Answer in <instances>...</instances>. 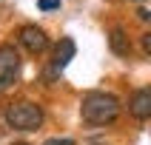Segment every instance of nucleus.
Wrapping results in <instances>:
<instances>
[{"mask_svg":"<svg viewBox=\"0 0 151 145\" xmlns=\"http://www.w3.org/2000/svg\"><path fill=\"white\" fill-rule=\"evenodd\" d=\"M80 117L88 125H111L120 117V100L106 91H88L80 102Z\"/></svg>","mask_w":151,"mask_h":145,"instance_id":"1","label":"nucleus"},{"mask_svg":"<svg viewBox=\"0 0 151 145\" xmlns=\"http://www.w3.org/2000/svg\"><path fill=\"white\" fill-rule=\"evenodd\" d=\"M43 119H46L43 108L37 102H29V100L12 102L6 108V125L14 128V131H37L43 125Z\"/></svg>","mask_w":151,"mask_h":145,"instance_id":"2","label":"nucleus"},{"mask_svg":"<svg viewBox=\"0 0 151 145\" xmlns=\"http://www.w3.org/2000/svg\"><path fill=\"white\" fill-rule=\"evenodd\" d=\"M20 68H23V60H20V51L14 46H0V94L9 91L12 85L17 83L20 77Z\"/></svg>","mask_w":151,"mask_h":145,"instance_id":"3","label":"nucleus"},{"mask_svg":"<svg viewBox=\"0 0 151 145\" xmlns=\"http://www.w3.org/2000/svg\"><path fill=\"white\" fill-rule=\"evenodd\" d=\"M74 54H77L74 40H71V37H60V43L54 46V54H51V63H49V68H46V80H54L57 74H63L66 66L74 60Z\"/></svg>","mask_w":151,"mask_h":145,"instance_id":"4","label":"nucleus"},{"mask_svg":"<svg viewBox=\"0 0 151 145\" xmlns=\"http://www.w3.org/2000/svg\"><path fill=\"white\" fill-rule=\"evenodd\" d=\"M17 43H20L29 54H43V51L49 49V34L43 31L40 26L29 23V26H23V29L17 31Z\"/></svg>","mask_w":151,"mask_h":145,"instance_id":"5","label":"nucleus"},{"mask_svg":"<svg viewBox=\"0 0 151 145\" xmlns=\"http://www.w3.org/2000/svg\"><path fill=\"white\" fill-rule=\"evenodd\" d=\"M128 114L134 119H151V88H140L128 100Z\"/></svg>","mask_w":151,"mask_h":145,"instance_id":"6","label":"nucleus"},{"mask_svg":"<svg viewBox=\"0 0 151 145\" xmlns=\"http://www.w3.org/2000/svg\"><path fill=\"white\" fill-rule=\"evenodd\" d=\"M109 49L117 54V57H128L131 54V40L126 37V31L120 29V26H114L109 31Z\"/></svg>","mask_w":151,"mask_h":145,"instance_id":"7","label":"nucleus"},{"mask_svg":"<svg viewBox=\"0 0 151 145\" xmlns=\"http://www.w3.org/2000/svg\"><path fill=\"white\" fill-rule=\"evenodd\" d=\"M60 3H63V0H37L40 11H54V9H60Z\"/></svg>","mask_w":151,"mask_h":145,"instance_id":"8","label":"nucleus"},{"mask_svg":"<svg viewBox=\"0 0 151 145\" xmlns=\"http://www.w3.org/2000/svg\"><path fill=\"white\" fill-rule=\"evenodd\" d=\"M140 46H143V51L151 57V31H145L143 37H140Z\"/></svg>","mask_w":151,"mask_h":145,"instance_id":"9","label":"nucleus"},{"mask_svg":"<svg viewBox=\"0 0 151 145\" xmlns=\"http://www.w3.org/2000/svg\"><path fill=\"white\" fill-rule=\"evenodd\" d=\"M43 145H74V139H68V136H63V139H46Z\"/></svg>","mask_w":151,"mask_h":145,"instance_id":"10","label":"nucleus"},{"mask_svg":"<svg viewBox=\"0 0 151 145\" xmlns=\"http://www.w3.org/2000/svg\"><path fill=\"white\" fill-rule=\"evenodd\" d=\"M137 17H140L143 23H151V11H145V9H143V11H137Z\"/></svg>","mask_w":151,"mask_h":145,"instance_id":"11","label":"nucleus"},{"mask_svg":"<svg viewBox=\"0 0 151 145\" xmlns=\"http://www.w3.org/2000/svg\"><path fill=\"white\" fill-rule=\"evenodd\" d=\"M17 145H26V142H17Z\"/></svg>","mask_w":151,"mask_h":145,"instance_id":"12","label":"nucleus"}]
</instances>
